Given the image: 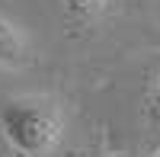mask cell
I'll use <instances>...</instances> for the list:
<instances>
[{"label": "cell", "instance_id": "obj_1", "mask_svg": "<svg viewBox=\"0 0 160 157\" xmlns=\"http://www.w3.org/2000/svg\"><path fill=\"white\" fill-rule=\"evenodd\" d=\"M0 128L22 157H45L61 141V112L48 99H7L0 106Z\"/></svg>", "mask_w": 160, "mask_h": 157}, {"label": "cell", "instance_id": "obj_2", "mask_svg": "<svg viewBox=\"0 0 160 157\" xmlns=\"http://www.w3.org/2000/svg\"><path fill=\"white\" fill-rule=\"evenodd\" d=\"M0 64L7 68H19L26 64V38L10 19L0 16Z\"/></svg>", "mask_w": 160, "mask_h": 157}, {"label": "cell", "instance_id": "obj_3", "mask_svg": "<svg viewBox=\"0 0 160 157\" xmlns=\"http://www.w3.org/2000/svg\"><path fill=\"white\" fill-rule=\"evenodd\" d=\"M109 7V0H61V10L74 26H87L96 23L102 16V10Z\"/></svg>", "mask_w": 160, "mask_h": 157}, {"label": "cell", "instance_id": "obj_4", "mask_svg": "<svg viewBox=\"0 0 160 157\" xmlns=\"http://www.w3.org/2000/svg\"><path fill=\"white\" fill-rule=\"evenodd\" d=\"M148 122H151L154 132L160 135V71H157V77L148 87Z\"/></svg>", "mask_w": 160, "mask_h": 157}]
</instances>
